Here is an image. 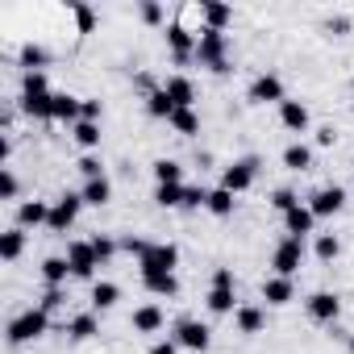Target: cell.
<instances>
[{
  "label": "cell",
  "instance_id": "cell-1",
  "mask_svg": "<svg viewBox=\"0 0 354 354\" xmlns=\"http://www.w3.org/2000/svg\"><path fill=\"white\" fill-rule=\"evenodd\" d=\"M46 329H50V313H46L42 304H34V308L17 313V317L9 321V346H26V342H38Z\"/></svg>",
  "mask_w": 354,
  "mask_h": 354
},
{
  "label": "cell",
  "instance_id": "cell-2",
  "mask_svg": "<svg viewBox=\"0 0 354 354\" xmlns=\"http://www.w3.org/2000/svg\"><path fill=\"white\" fill-rule=\"evenodd\" d=\"M225 50H230L225 34H217V30H201V34H196V59H201V67H209V71H230Z\"/></svg>",
  "mask_w": 354,
  "mask_h": 354
},
{
  "label": "cell",
  "instance_id": "cell-3",
  "mask_svg": "<svg viewBox=\"0 0 354 354\" xmlns=\"http://www.w3.org/2000/svg\"><path fill=\"white\" fill-rule=\"evenodd\" d=\"M234 300H238V296H234V271H230V267H217V271H213V288H209L205 304H209V313L225 317V313H238V304H234Z\"/></svg>",
  "mask_w": 354,
  "mask_h": 354
},
{
  "label": "cell",
  "instance_id": "cell-4",
  "mask_svg": "<svg viewBox=\"0 0 354 354\" xmlns=\"http://www.w3.org/2000/svg\"><path fill=\"white\" fill-rule=\"evenodd\" d=\"M254 175H259V158L254 154L250 158H234L230 167H221V188L234 192V196H242V192H250Z\"/></svg>",
  "mask_w": 354,
  "mask_h": 354
},
{
  "label": "cell",
  "instance_id": "cell-5",
  "mask_svg": "<svg viewBox=\"0 0 354 354\" xmlns=\"http://www.w3.org/2000/svg\"><path fill=\"white\" fill-rule=\"evenodd\" d=\"M80 209H84V196H80V192H63V196L50 205V221H46V230H50V234H67V230L80 221Z\"/></svg>",
  "mask_w": 354,
  "mask_h": 354
},
{
  "label": "cell",
  "instance_id": "cell-6",
  "mask_svg": "<svg viewBox=\"0 0 354 354\" xmlns=\"http://www.w3.org/2000/svg\"><path fill=\"white\" fill-rule=\"evenodd\" d=\"M180 267V246L175 242H150V250L138 259V275H150V271H175Z\"/></svg>",
  "mask_w": 354,
  "mask_h": 354
},
{
  "label": "cell",
  "instance_id": "cell-7",
  "mask_svg": "<svg viewBox=\"0 0 354 354\" xmlns=\"http://www.w3.org/2000/svg\"><path fill=\"white\" fill-rule=\"evenodd\" d=\"M175 342H180V350H192V354H205L213 346V329L196 317H184L180 325H175Z\"/></svg>",
  "mask_w": 354,
  "mask_h": 354
},
{
  "label": "cell",
  "instance_id": "cell-8",
  "mask_svg": "<svg viewBox=\"0 0 354 354\" xmlns=\"http://www.w3.org/2000/svg\"><path fill=\"white\" fill-rule=\"evenodd\" d=\"M308 209H313L317 221H321V217H337V213L346 209V188H342V184H325V188H317V192L308 196Z\"/></svg>",
  "mask_w": 354,
  "mask_h": 354
},
{
  "label": "cell",
  "instance_id": "cell-9",
  "mask_svg": "<svg viewBox=\"0 0 354 354\" xmlns=\"http://www.w3.org/2000/svg\"><path fill=\"white\" fill-rule=\"evenodd\" d=\"M300 263H304V242H300V238H283V242L275 246V254H271V267H275V275H283V279H292V275L300 271Z\"/></svg>",
  "mask_w": 354,
  "mask_h": 354
},
{
  "label": "cell",
  "instance_id": "cell-10",
  "mask_svg": "<svg viewBox=\"0 0 354 354\" xmlns=\"http://www.w3.org/2000/svg\"><path fill=\"white\" fill-rule=\"evenodd\" d=\"M67 263H71V279H92L100 259L92 250V242H67ZM96 283V279H92Z\"/></svg>",
  "mask_w": 354,
  "mask_h": 354
},
{
  "label": "cell",
  "instance_id": "cell-11",
  "mask_svg": "<svg viewBox=\"0 0 354 354\" xmlns=\"http://www.w3.org/2000/svg\"><path fill=\"white\" fill-rule=\"evenodd\" d=\"M304 313H308L317 325H333V321L342 317V300H337L333 292H313V296L304 300Z\"/></svg>",
  "mask_w": 354,
  "mask_h": 354
},
{
  "label": "cell",
  "instance_id": "cell-12",
  "mask_svg": "<svg viewBox=\"0 0 354 354\" xmlns=\"http://www.w3.org/2000/svg\"><path fill=\"white\" fill-rule=\"evenodd\" d=\"M254 104H283L288 96H283V84H279V75H271V71H263V75H254V84H250V92H246Z\"/></svg>",
  "mask_w": 354,
  "mask_h": 354
},
{
  "label": "cell",
  "instance_id": "cell-13",
  "mask_svg": "<svg viewBox=\"0 0 354 354\" xmlns=\"http://www.w3.org/2000/svg\"><path fill=\"white\" fill-rule=\"evenodd\" d=\"M167 46H171V55L180 59V63H188V59H196V34L188 30V26H167Z\"/></svg>",
  "mask_w": 354,
  "mask_h": 354
},
{
  "label": "cell",
  "instance_id": "cell-14",
  "mask_svg": "<svg viewBox=\"0 0 354 354\" xmlns=\"http://www.w3.org/2000/svg\"><path fill=\"white\" fill-rule=\"evenodd\" d=\"M313 225H317V217H313L308 205H296V209L283 213V234H288V238H300V242H304V238L313 234Z\"/></svg>",
  "mask_w": 354,
  "mask_h": 354
},
{
  "label": "cell",
  "instance_id": "cell-15",
  "mask_svg": "<svg viewBox=\"0 0 354 354\" xmlns=\"http://www.w3.org/2000/svg\"><path fill=\"white\" fill-rule=\"evenodd\" d=\"M129 325H133V333H158L167 325V313L158 304H138L133 317H129Z\"/></svg>",
  "mask_w": 354,
  "mask_h": 354
},
{
  "label": "cell",
  "instance_id": "cell-16",
  "mask_svg": "<svg viewBox=\"0 0 354 354\" xmlns=\"http://www.w3.org/2000/svg\"><path fill=\"white\" fill-rule=\"evenodd\" d=\"M162 92L171 96V104H175V109H192V100H196V84H192L188 75H167Z\"/></svg>",
  "mask_w": 354,
  "mask_h": 354
},
{
  "label": "cell",
  "instance_id": "cell-17",
  "mask_svg": "<svg viewBox=\"0 0 354 354\" xmlns=\"http://www.w3.org/2000/svg\"><path fill=\"white\" fill-rule=\"evenodd\" d=\"M279 121H283V129H292V133H304V129L313 125L304 100H283V104H279Z\"/></svg>",
  "mask_w": 354,
  "mask_h": 354
},
{
  "label": "cell",
  "instance_id": "cell-18",
  "mask_svg": "<svg viewBox=\"0 0 354 354\" xmlns=\"http://www.w3.org/2000/svg\"><path fill=\"white\" fill-rule=\"evenodd\" d=\"M50 221V205L46 201H21L17 205V225L21 230H38V225H46Z\"/></svg>",
  "mask_w": 354,
  "mask_h": 354
},
{
  "label": "cell",
  "instance_id": "cell-19",
  "mask_svg": "<svg viewBox=\"0 0 354 354\" xmlns=\"http://www.w3.org/2000/svg\"><path fill=\"white\" fill-rule=\"evenodd\" d=\"M234 325H238V333H263L267 329V313L259 308V304H238V313H234Z\"/></svg>",
  "mask_w": 354,
  "mask_h": 354
},
{
  "label": "cell",
  "instance_id": "cell-20",
  "mask_svg": "<svg viewBox=\"0 0 354 354\" xmlns=\"http://www.w3.org/2000/svg\"><path fill=\"white\" fill-rule=\"evenodd\" d=\"M142 288L150 292V296H180V279H175V271H150V275H142Z\"/></svg>",
  "mask_w": 354,
  "mask_h": 354
},
{
  "label": "cell",
  "instance_id": "cell-21",
  "mask_svg": "<svg viewBox=\"0 0 354 354\" xmlns=\"http://www.w3.org/2000/svg\"><path fill=\"white\" fill-rule=\"evenodd\" d=\"M80 196H84V205H92V209H104V205L113 201V180H109V175H100V180H84Z\"/></svg>",
  "mask_w": 354,
  "mask_h": 354
},
{
  "label": "cell",
  "instance_id": "cell-22",
  "mask_svg": "<svg viewBox=\"0 0 354 354\" xmlns=\"http://www.w3.org/2000/svg\"><path fill=\"white\" fill-rule=\"evenodd\" d=\"M292 296H296V283H292V279H283V275L263 279V300H267V304H275V308H279V304H288Z\"/></svg>",
  "mask_w": 354,
  "mask_h": 354
},
{
  "label": "cell",
  "instance_id": "cell-23",
  "mask_svg": "<svg viewBox=\"0 0 354 354\" xmlns=\"http://www.w3.org/2000/svg\"><path fill=\"white\" fill-rule=\"evenodd\" d=\"M67 275H71L67 254H50V259H42V279H46V288H63Z\"/></svg>",
  "mask_w": 354,
  "mask_h": 354
},
{
  "label": "cell",
  "instance_id": "cell-24",
  "mask_svg": "<svg viewBox=\"0 0 354 354\" xmlns=\"http://www.w3.org/2000/svg\"><path fill=\"white\" fill-rule=\"evenodd\" d=\"M21 250H26V230L21 225H13V230L0 234V259H5V263H17Z\"/></svg>",
  "mask_w": 354,
  "mask_h": 354
},
{
  "label": "cell",
  "instance_id": "cell-25",
  "mask_svg": "<svg viewBox=\"0 0 354 354\" xmlns=\"http://www.w3.org/2000/svg\"><path fill=\"white\" fill-rule=\"evenodd\" d=\"M283 167L288 171H313V146H304V142H292V146H283Z\"/></svg>",
  "mask_w": 354,
  "mask_h": 354
},
{
  "label": "cell",
  "instance_id": "cell-26",
  "mask_svg": "<svg viewBox=\"0 0 354 354\" xmlns=\"http://www.w3.org/2000/svg\"><path fill=\"white\" fill-rule=\"evenodd\" d=\"M117 300H121V288H117L113 279H96V283H92V308H96V313H109Z\"/></svg>",
  "mask_w": 354,
  "mask_h": 354
},
{
  "label": "cell",
  "instance_id": "cell-27",
  "mask_svg": "<svg viewBox=\"0 0 354 354\" xmlns=\"http://www.w3.org/2000/svg\"><path fill=\"white\" fill-rule=\"evenodd\" d=\"M50 121H80V96L71 92H55V109H50Z\"/></svg>",
  "mask_w": 354,
  "mask_h": 354
},
{
  "label": "cell",
  "instance_id": "cell-28",
  "mask_svg": "<svg viewBox=\"0 0 354 354\" xmlns=\"http://www.w3.org/2000/svg\"><path fill=\"white\" fill-rule=\"evenodd\" d=\"M67 333H71L75 342H88V337H96V333H100V321H96V313H75V317L67 321Z\"/></svg>",
  "mask_w": 354,
  "mask_h": 354
},
{
  "label": "cell",
  "instance_id": "cell-29",
  "mask_svg": "<svg viewBox=\"0 0 354 354\" xmlns=\"http://www.w3.org/2000/svg\"><path fill=\"white\" fill-rule=\"evenodd\" d=\"M71 138L80 150H96L100 146V121H75L71 125Z\"/></svg>",
  "mask_w": 354,
  "mask_h": 354
},
{
  "label": "cell",
  "instance_id": "cell-30",
  "mask_svg": "<svg viewBox=\"0 0 354 354\" xmlns=\"http://www.w3.org/2000/svg\"><path fill=\"white\" fill-rule=\"evenodd\" d=\"M167 125H171L175 133H184V138H192V133H201V117H196V109H175Z\"/></svg>",
  "mask_w": 354,
  "mask_h": 354
},
{
  "label": "cell",
  "instance_id": "cell-31",
  "mask_svg": "<svg viewBox=\"0 0 354 354\" xmlns=\"http://www.w3.org/2000/svg\"><path fill=\"white\" fill-rule=\"evenodd\" d=\"M213 217H234V209H238V201H234V192H225V188H209V205H205Z\"/></svg>",
  "mask_w": 354,
  "mask_h": 354
},
{
  "label": "cell",
  "instance_id": "cell-32",
  "mask_svg": "<svg viewBox=\"0 0 354 354\" xmlns=\"http://www.w3.org/2000/svg\"><path fill=\"white\" fill-rule=\"evenodd\" d=\"M154 184H184V167L175 158H158L154 162Z\"/></svg>",
  "mask_w": 354,
  "mask_h": 354
},
{
  "label": "cell",
  "instance_id": "cell-33",
  "mask_svg": "<svg viewBox=\"0 0 354 354\" xmlns=\"http://www.w3.org/2000/svg\"><path fill=\"white\" fill-rule=\"evenodd\" d=\"M184 188H188V184H158V188H154V201H158L162 209H184Z\"/></svg>",
  "mask_w": 354,
  "mask_h": 354
},
{
  "label": "cell",
  "instance_id": "cell-34",
  "mask_svg": "<svg viewBox=\"0 0 354 354\" xmlns=\"http://www.w3.org/2000/svg\"><path fill=\"white\" fill-rule=\"evenodd\" d=\"M146 113L154 117V121H171V113H175V104H171V96L158 88V92H150L146 96Z\"/></svg>",
  "mask_w": 354,
  "mask_h": 354
},
{
  "label": "cell",
  "instance_id": "cell-35",
  "mask_svg": "<svg viewBox=\"0 0 354 354\" xmlns=\"http://www.w3.org/2000/svg\"><path fill=\"white\" fill-rule=\"evenodd\" d=\"M201 17H205V30H217V34H221L234 13H230L225 5H201Z\"/></svg>",
  "mask_w": 354,
  "mask_h": 354
},
{
  "label": "cell",
  "instance_id": "cell-36",
  "mask_svg": "<svg viewBox=\"0 0 354 354\" xmlns=\"http://www.w3.org/2000/svg\"><path fill=\"white\" fill-rule=\"evenodd\" d=\"M26 96H50L46 71H26V80H21V100H26Z\"/></svg>",
  "mask_w": 354,
  "mask_h": 354
},
{
  "label": "cell",
  "instance_id": "cell-37",
  "mask_svg": "<svg viewBox=\"0 0 354 354\" xmlns=\"http://www.w3.org/2000/svg\"><path fill=\"white\" fill-rule=\"evenodd\" d=\"M313 254H317L321 263H333V259L342 254V242H337V234H317V242H313Z\"/></svg>",
  "mask_w": 354,
  "mask_h": 354
},
{
  "label": "cell",
  "instance_id": "cell-38",
  "mask_svg": "<svg viewBox=\"0 0 354 354\" xmlns=\"http://www.w3.org/2000/svg\"><path fill=\"white\" fill-rule=\"evenodd\" d=\"M46 59H50V55H46L38 42H26V46H21V67H26V71H42Z\"/></svg>",
  "mask_w": 354,
  "mask_h": 354
},
{
  "label": "cell",
  "instance_id": "cell-39",
  "mask_svg": "<svg viewBox=\"0 0 354 354\" xmlns=\"http://www.w3.org/2000/svg\"><path fill=\"white\" fill-rule=\"evenodd\" d=\"M88 242H92V250H96L100 267H104V263H109V259L121 250V242H117V238H109V234H96V238H88Z\"/></svg>",
  "mask_w": 354,
  "mask_h": 354
},
{
  "label": "cell",
  "instance_id": "cell-40",
  "mask_svg": "<svg viewBox=\"0 0 354 354\" xmlns=\"http://www.w3.org/2000/svg\"><path fill=\"white\" fill-rule=\"evenodd\" d=\"M296 205H300V196H296L292 188H275V192H271V209H275V213H288V209H296Z\"/></svg>",
  "mask_w": 354,
  "mask_h": 354
},
{
  "label": "cell",
  "instance_id": "cell-41",
  "mask_svg": "<svg viewBox=\"0 0 354 354\" xmlns=\"http://www.w3.org/2000/svg\"><path fill=\"white\" fill-rule=\"evenodd\" d=\"M75 167H80V175H84V180H100V175H104V167H100V158H96V154H84Z\"/></svg>",
  "mask_w": 354,
  "mask_h": 354
},
{
  "label": "cell",
  "instance_id": "cell-42",
  "mask_svg": "<svg viewBox=\"0 0 354 354\" xmlns=\"http://www.w3.org/2000/svg\"><path fill=\"white\" fill-rule=\"evenodd\" d=\"M0 192H5V201H17L21 184H17V175H13V167H5V175H0Z\"/></svg>",
  "mask_w": 354,
  "mask_h": 354
},
{
  "label": "cell",
  "instance_id": "cell-43",
  "mask_svg": "<svg viewBox=\"0 0 354 354\" xmlns=\"http://www.w3.org/2000/svg\"><path fill=\"white\" fill-rule=\"evenodd\" d=\"M71 13H75V21H80V34H92V26H96V13H92L88 5H71Z\"/></svg>",
  "mask_w": 354,
  "mask_h": 354
},
{
  "label": "cell",
  "instance_id": "cell-44",
  "mask_svg": "<svg viewBox=\"0 0 354 354\" xmlns=\"http://www.w3.org/2000/svg\"><path fill=\"white\" fill-rule=\"evenodd\" d=\"M209 205V188H184V209H205Z\"/></svg>",
  "mask_w": 354,
  "mask_h": 354
},
{
  "label": "cell",
  "instance_id": "cell-45",
  "mask_svg": "<svg viewBox=\"0 0 354 354\" xmlns=\"http://www.w3.org/2000/svg\"><path fill=\"white\" fill-rule=\"evenodd\" d=\"M38 304H42V308H46V313H59V308H63V304H67V296H63V288H46V296H42V300H38Z\"/></svg>",
  "mask_w": 354,
  "mask_h": 354
},
{
  "label": "cell",
  "instance_id": "cell-46",
  "mask_svg": "<svg viewBox=\"0 0 354 354\" xmlns=\"http://www.w3.org/2000/svg\"><path fill=\"white\" fill-rule=\"evenodd\" d=\"M121 250H125V254H133V259H142V254L150 250V242H146V238H133V234H129V238H121Z\"/></svg>",
  "mask_w": 354,
  "mask_h": 354
},
{
  "label": "cell",
  "instance_id": "cell-47",
  "mask_svg": "<svg viewBox=\"0 0 354 354\" xmlns=\"http://www.w3.org/2000/svg\"><path fill=\"white\" fill-rule=\"evenodd\" d=\"M100 100H80V121H100Z\"/></svg>",
  "mask_w": 354,
  "mask_h": 354
},
{
  "label": "cell",
  "instance_id": "cell-48",
  "mask_svg": "<svg viewBox=\"0 0 354 354\" xmlns=\"http://www.w3.org/2000/svg\"><path fill=\"white\" fill-rule=\"evenodd\" d=\"M150 354H180V342H175V337H158L150 346Z\"/></svg>",
  "mask_w": 354,
  "mask_h": 354
},
{
  "label": "cell",
  "instance_id": "cell-49",
  "mask_svg": "<svg viewBox=\"0 0 354 354\" xmlns=\"http://www.w3.org/2000/svg\"><path fill=\"white\" fill-rule=\"evenodd\" d=\"M138 13H142V21H146V26H158V21H162V5H142Z\"/></svg>",
  "mask_w": 354,
  "mask_h": 354
},
{
  "label": "cell",
  "instance_id": "cell-50",
  "mask_svg": "<svg viewBox=\"0 0 354 354\" xmlns=\"http://www.w3.org/2000/svg\"><path fill=\"white\" fill-rule=\"evenodd\" d=\"M317 142H321V146H333V142H337V133H333V125H325V129H317Z\"/></svg>",
  "mask_w": 354,
  "mask_h": 354
},
{
  "label": "cell",
  "instance_id": "cell-51",
  "mask_svg": "<svg viewBox=\"0 0 354 354\" xmlns=\"http://www.w3.org/2000/svg\"><path fill=\"white\" fill-rule=\"evenodd\" d=\"M350 354H354V337H350Z\"/></svg>",
  "mask_w": 354,
  "mask_h": 354
}]
</instances>
